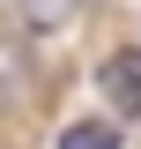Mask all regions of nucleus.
<instances>
[{
  "mask_svg": "<svg viewBox=\"0 0 141 149\" xmlns=\"http://www.w3.org/2000/svg\"><path fill=\"white\" fill-rule=\"evenodd\" d=\"M97 82H104V97H111L119 112H134V119H141V45H134V52H111Z\"/></svg>",
  "mask_w": 141,
  "mask_h": 149,
  "instance_id": "obj_1",
  "label": "nucleus"
},
{
  "mask_svg": "<svg viewBox=\"0 0 141 149\" xmlns=\"http://www.w3.org/2000/svg\"><path fill=\"white\" fill-rule=\"evenodd\" d=\"M67 15H74V0H22V22L30 30H59Z\"/></svg>",
  "mask_w": 141,
  "mask_h": 149,
  "instance_id": "obj_3",
  "label": "nucleus"
},
{
  "mask_svg": "<svg viewBox=\"0 0 141 149\" xmlns=\"http://www.w3.org/2000/svg\"><path fill=\"white\" fill-rule=\"evenodd\" d=\"M59 149H119V127H111V119H74V127L59 134Z\"/></svg>",
  "mask_w": 141,
  "mask_h": 149,
  "instance_id": "obj_2",
  "label": "nucleus"
}]
</instances>
